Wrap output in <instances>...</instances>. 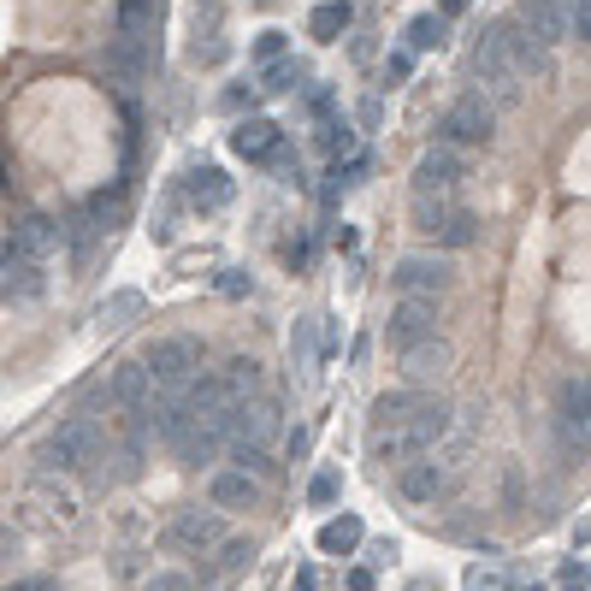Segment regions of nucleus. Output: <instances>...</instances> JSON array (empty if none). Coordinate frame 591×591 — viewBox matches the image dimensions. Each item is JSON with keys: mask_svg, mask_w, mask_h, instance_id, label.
Listing matches in <instances>:
<instances>
[{"mask_svg": "<svg viewBox=\"0 0 591 591\" xmlns=\"http://www.w3.org/2000/svg\"><path fill=\"white\" fill-rule=\"evenodd\" d=\"M450 426H456V408L438 396V402H432L420 420L373 432V438H367V450H373V461H385V467H408V461H420L426 450H438V444L450 438Z\"/></svg>", "mask_w": 591, "mask_h": 591, "instance_id": "nucleus-1", "label": "nucleus"}, {"mask_svg": "<svg viewBox=\"0 0 591 591\" xmlns=\"http://www.w3.org/2000/svg\"><path fill=\"white\" fill-rule=\"evenodd\" d=\"M101 456H107V438H101V426L89 414H71V420H60L42 438V461L60 467V473H83V467H95Z\"/></svg>", "mask_w": 591, "mask_h": 591, "instance_id": "nucleus-2", "label": "nucleus"}, {"mask_svg": "<svg viewBox=\"0 0 591 591\" xmlns=\"http://www.w3.org/2000/svg\"><path fill=\"white\" fill-rule=\"evenodd\" d=\"M142 361H148L154 385H160V391H172V396L190 391V385L201 379V343H196V337H160Z\"/></svg>", "mask_w": 591, "mask_h": 591, "instance_id": "nucleus-3", "label": "nucleus"}, {"mask_svg": "<svg viewBox=\"0 0 591 591\" xmlns=\"http://www.w3.org/2000/svg\"><path fill=\"white\" fill-rule=\"evenodd\" d=\"M491 131H497V101H485L479 89L461 95V101H450V113H444V125H438V136H444L450 148H485Z\"/></svg>", "mask_w": 591, "mask_h": 591, "instance_id": "nucleus-4", "label": "nucleus"}, {"mask_svg": "<svg viewBox=\"0 0 591 591\" xmlns=\"http://www.w3.org/2000/svg\"><path fill=\"white\" fill-rule=\"evenodd\" d=\"M432 337H438V302L432 296H396L391 320H385V343L396 355H408V349H420Z\"/></svg>", "mask_w": 591, "mask_h": 591, "instance_id": "nucleus-5", "label": "nucleus"}, {"mask_svg": "<svg viewBox=\"0 0 591 591\" xmlns=\"http://www.w3.org/2000/svg\"><path fill=\"white\" fill-rule=\"evenodd\" d=\"M461 178H467L461 148L438 142V148H426V154H420V166H414V201H450V190H456Z\"/></svg>", "mask_w": 591, "mask_h": 591, "instance_id": "nucleus-6", "label": "nucleus"}, {"mask_svg": "<svg viewBox=\"0 0 591 591\" xmlns=\"http://www.w3.org/2000/svg\"><path fill=\"white\" fill-rule=\"evenodd\" d=\"M166 544L184 550V556H207V550L225 544V515L219 509H184V515H172V526H166Z\"/></svg>", "mask_w": 591, "mask_h": 591, "instance_id": "nucleus-7", "label": "nucleus"}, {"mask_svg": "<svg viewBox=\"0 0 591 591\" xmlns=\"http://www.w3.org/2000/svg\"><path fill=\"white\" fill-rule=\"evenodd\" d=\"M391 290L396 296H444L450 290V261L444 255H402L391 266Z\"/></svg>", "mask_w": 591, "mask_h": 591, "instance_id": "nucleus-8", "label": "nucleus"}, {"mask_svg": "<svg viewBox=\"0 0 591 591\" xmlns=\"http://www.w3.org/2000/svg\"><path fill=\"white\" fill-rule=\"evenodd\" d=\"M574 6L580 0H521V30L550 54L562 36H574Z\"/></svg>", "mask_w": 591, "mask_h": 591, "instance_id": "nucleus-9", "label": "nucleus"}, {"mask_svg": "<svg viewBox=\"0 0 591 591\" xmlns=\"http://www.w3.org/2000/svg\"><path fill=\"white\" fill-rule=\"evenodd\" d=\"M261 503V479L243 473V467H213L207 473V509L219 515H237V509H255Z\"/></svg>", "mask_w": 591, "mask_h": 591, "instance_id": "nucleus-10", "label": "nucleus"}, {"mask_svg": "<svg viewBox=\"0 0 591 591\" xmlns=\"http://www.w3.org/2000/svg\"><path fill=\"white\" fill-rule=\"evenodd\" d=\"M60 237H66V231H60L48 213H30V219H18V225L6 231V249L24 255V261H36V266H48L60 255Z\"/></svg>", "mask_w": 591, "mask_h": 591, "instance_id": "nucleus-11", "label": "nucleus"}, {"mask_svg": "<svg viewBox=\"0 0 591 591\" xmlns=\"http://www.w3.org/2000/svg\"><path fill=\"white\" fill-rule=\"evenodd\" d=\"M272 432H278V402L272 396H249V402H237V414H231V444H272Z\"/></svg>", "mask_w": 591, "mask_h": 591, "instance_id": "nucleus-12", "label": "nucleus"}, {"mask_svg": "<svg viewBox=\"0 0 591 591\" xmlns=\"http://www.w3.org/2000/svg\"><path fill=\"white\" fill-rule=\"evenodd\" d=\"M154 373H148V361H119L113 367V379H107V396L119 402V408H131V414H148V402H154Z\"/></svg>", "mask_w": 591, "mask_h": 591, "instance_id": "nucleus-13", "label": "nucleus"}, {"mask_svg": "<svg viewBox=\"0 0 591 591\" xmlns=\"http://www.w3.org/2000/svg\"><path fill=\"white\" fill-rule=\"evenodd\" d=\"M450 343L444 337H432V343H420V349H408L402 355V385H414V391H426V385H438L444 373H450Z\"/></svg>", "mask_w": 591, "mask_h": 591, "instance_id": "nucleus-14", "label": "nucleus"}, {"mask_svg": "<svg viewBox=\"0 0 591 591\" xmlns=\"http://www.w3.org/2000/svg\"><path fill=\"white\" fill-rule=\"evenodd\" d=\"M438 396L432 391H414V385H402V391H385L373 402V432H385V426H408V420H420L426 408H432Z\"/></svg>", "mask_w": 591, "mask_h": 591, "instance_id": "nucleus-15", "label": "nucleus"}, {"mask_svg": "<svg viewBox=\"0 0 591 591\" xmlns=\"http://www.w3.org/2000/svg\"><path fill=\"white\" fill-rule=\"evenodd\" d=\"M107 71L136 89L142 77H148V42H136V36H107Z\"/></svg>", "mask_w": 591, "mask_h": 591, "instance_id": "nucleus-16", "label": "nucleus"}, {"mask_svg": "<svg viewBox=\"0 0 591 591\" xmlns=\"http://www.w3.org/2000/svg\"><path fill=\"white\" fill-rule=\"evenodd\" d=\"M396 491L408 497V503H438V491H444V467L438 461H408V467H396Z\"/></svg>", "mask_w": 591, "mask_h": 591, "instance_id": "nucleus-17", "label": "nucleus"}, {"mask_svg": "<svg viewBox=\"0 0 591 591\" xmlns=\"http://www.w3.org/2000/svg\"><path fill=\"white\" fill-rule=\"evenodd\" d=\"M231 148H237L243 160H272V154L284 148V131H278L272 119H243V125L231 131Z\"/></svg>", "mask_w": 591, "mask_h": 591, "instance_id": "nucleus-18", "label": "nucleus"}, {"mask_svg": "<svg viewBox=\"0 0 591 591\" xmlns=\"http://www.w3.org/2000/svg\"><path fill=\"white\" fill-rule=\"evenodd\" d=\"M0 272H6V302H36L42 290H48V278H42V266L24 261V255H12L6 249V261H0Z\"/></svg>", "mask_w": 591, "mask_h": 591, "instance_id": "nucleus-19", "label": "nucleus"}, {"mask_svg": "<svg viewBox=\"0 0 591 591\" xmlns=\"http://www.w3.org/2000/svg\"><path fill=\"white\" fill-rule=\"evenodd\" d=\"M190 201H196L201 213H219V207L231 201V178H225L219 166H196V172H190Z\"/></svg>", "mask_w": 591, "mask_h": 591, "instance_id": "nucleus-20", "label": "nucleus"}, {"mask_svg": "<svg viewBox=\"0 0 591 591\" xmlns=\"http://www.w3.org/2000/svg\"><path fill=\"white\" fill-rule=\"evenodd\" d=\"M349 24H355V6H349V0H320L314 18H308V36H314V42H337Z\"/></svg>", "mask_w": 591, "mask_h": 591, "instance_id": "nucleus-21", "label": "nucleus"}, {"mask_svg": "<svg viewBox=\"0 0 591 591\" xmlns=\"http://www.w3.org/2000/svg\"><path fill=\"white\" fill-rule=\"evenodd\" d=\"M556 408H562V420H568L580 438H591V379H568L562 396H556Z\"/></svg>", "mask_w": 591, "mask_h": 591, "instance_id": "nucleus-22", "label": "nucleus"}, {"mask_svg": "<svg viewBox=\"0 0 591 591\" xmlns=\"http://www.w3.org/2000/svg\"><path fill=\"white\" fill-rule=\"evenodd\" d=\"M361 538H367L361 515H337V521L320 526V550H326V556H349V550H355Z\"/></svg>", "mask_w": 591, "mask_h": 591, "instance_id": "nucleus-23", "label": "nucleus"}, {"mask_svg": "<svg viewBox=\"0 0 591 591\" xmlns=\"http://www.w3.org/2000/svg\"><path fill=\"white\" fill-rule=\"evenodd\" d=\"M219 379H225V391L237 396V402H249V396L261 391V361H255V355H231Z\"/></svg>", "mask_w": 591, "mask_h": 591, "instance_id": "nucleus-24", "label": "nucleus"}, {"mask_svg": "<svg viewBox=\"0 0 591 591\" xmlns=\"http://www.w3.org/2000/svg\"><path fill=\"white\" fill-rule=\"evenodd\" d=\"M408 42V54H432V48H444V18L438 12H420V18H408V30H402Z\"/></svg>", "mask_w": 591, "mask_h": 591, "instance_id": "nucleus-25", "label": "nucleus"}, {"mask_svg": "<svg viewBox=\"0 0 591 591\" xmlns=\"http://www.w3.org/2000/svg\"><path fill=\"white\" fill-rule=\"evenodd\" d=\"M432 237H438L444 249H467V243H479V213L456 207V213H450V219H444V225H438Z\"/></svg>", "mask_w": 591, "mask_h": 591, "instance_id": "nucleus-26", "label": "nucleus"}, {"mask_svg": "<svg viewBox=\"0 0 591 591\" xmlns=\"http://www.w3.org/2000/svg\"><path fill=\"white\" fill-rule=\"evenodd\" d=\"M119 36H136V42L154 36V0H119Z\"/></svg>", "mask_w": 591, "mask_h": 591, "instance_id": "nucleus-27", "label": "nucleus"}, {"mask_svg": "<svg viewBox=\"0 0 591 591\" xmlns=\"http://www.w3.org/2000/svg\"><path fill=\"white\" fill-rule=\"evenodd\" d=\"M136 314H142V290H113L101 302V326H131Z\"/></svg>", "mask_w": 591, "mask_h": 591, "instance_id": "nucleus-28", "label": "nucleus"}, {"mask_svg": "<svg viewBox=\"0 0 591 591\" xmlns=\"http://www.w3.org/2000/svg\"><path fill=\"white\" fill-rule=\"evenodd\" d=\"M290 355H296V367H302V373H314V355H320V343H314V320H296V331H290Z\"/></svg>", "mask_w": 591, "mask_h": 591, "instance_id": "nucleus-29", "label": "nucleus"}, {"mask_svg": "<svg viewBox=\"0 0 591 591\" xmlns=\"http://www.w3.org/2000/svg\"><path fill=\"white\" fill-rule=\"evenodd\" d=\"M231 461H237L243 473H255V479H266V473H272V456H266L261 444H231Z\"/></svg>", "mask_w": 591, "mask_h": 591, "instance_id": "nucleus-30", "label": "nucleus"}, {"mask_svg": "<svg viewBox=\"0 0 591 591\" xmlns=\"http://www.w3.org/2000/svg\"><path fill=\"white\" fill-rule=\"evenodd\" d=\"M142 591H196V574H184V568H160V574H148Z\"/></svg>", "mask_w": 591, "mask_h": 591, "instance_id": "nucleus-31", "label": "nucleus"}, {"mask_svg": "<svg viewBox=\"0 0 591 591\" xmlns=\"http://www.w3.org/2000/svg\"><path fill=\"white\" fill-rule=\"evenodd\" d=\"M249 556H255V544H249V538H225V544H219V574H237Z\"/></svg>", "mask_w": 591, "mask_h": 591, "instance_id": "nucleus-32", "label": "nucleus"}, {"mask_svg": "<svg viewBox=\"0 0 591 591\" xmlns=\"http://www.w3.org/2000/svg\"><path fill=\"white\" fill-rule=\"evenodd\" d=\"M290 83H302V66H296V60H278V66L261 71V89H272V95H278V89H290Z\"/></svg>", "mask_w": 591, "mask_h": 591, "instance_id": "nucleus-33", "label": "nucleus"}, {"mask_svg": "<svg viewBox=\"0 0 591 591\" xmlns=\"http://www.w3.org/2000/svg\"><path fill=\"white\" fill-rule=\"evenodd\" d=\"M408 77H414V54H408V48H391V54H385V83H408Z\"/></svg>", "mask_w": 591, "mask_h": 591, "instance_id": "nucleus-34", "label": "nucleus"}, {"mask_svg": "<svg viewBox=\"0 0 591 591\" xmlns=\"http://www.w3.org/2000/svg\"><path fill=\"white\" fill-rule=\"evenodd\" d=\"M337 491H343V485H337V473H314V485H308V503H314V509H326V503H337Z\"/></svg>", "mask_w": 591, "mask_h": 591, "instance_id": "nucleus-35", "label": "nucleus"}, {"mask_svg": "<svg viewBox=\"0 0 591 591\" xmlns=\"http://www.w3.org/2000/svg\"><path fill=\"white\" fill-rule=\"evenodd\" d=\"M320 142H326L331 154H349V160H355V131H349L343 119H331V125H326V136H320Z\"/></svg>", "mask_w": 591, "mask_h": 591, "instance_id": "nucleus-36", "label": "nucleus"}, {"mask_svg": "<svg viewBox=\"0 0 591 591\" xmlns=\"http://www.w3.org/2000/svg\"><path fill=\"white\" fill-rule=\"evenodd\" d=\"M255 54H261L266 66H278V60H284V30H266L261 42H255Z\"/></svg>", "mask_w": 591, "mask_h": 591, "instance_id": "nucleus-37", "label": "nucleus"}, {"mask_svg": "<svg viewBox=\"0 0 591 591\" xmlns=\"http://www.w3.org/2000/svg\"><path fill=\"white\" fill-rule=\"evenodd\" d=\"M562 591H591V568H580V562L562 568Z\"/></svg>", "mask_w": 591, "mask_h": 591, "instance_id": "nucleus-38", "label": "nucleus"}, {"mask_svg": "<svg viewBox=\"0 0 591 591\" xmlns=\"http://www.w3.org/2000/svg\"><path fill=\"white\" fill-rule=\"evenodd\" d=\"M574 36L591 48V0H580V6H574Z\"/></svg>", "mask_w": 591, "mask_h": 591, "instance_id": "nucleus-39", "label": "nucleus"}, {"mask_svg": "<svg viewBox=\"0 0 591 591\" xmlns=\"http://www.w3.org/2000/svg\"><path fill=\"white\" fill-rule=\"evenodd\" d=\"M379 580H373V568H349V591H373Z\"/></svg>", "mask_w": 591, "mask_h": 591, "instance_id": "nucleus-40", "label": "nucleus"}, {"mask_svg": "<svg viewBox=\"0 0 591 591\" xmlns=\"http://www.w3.org/2000/svg\"><path fill=\"white\" fill-rule=\"evenodd\" d=\"M314 586H320V574H314V568H302V574H296V586H290V591H314Z\"/></svg>", "mask_w": 591, "mask_h": 591, "instance_id": "nucleus-41", "label": "nucleus"}, {"mask_svg": "<svg viewBox=\"0 0 591 591\" xmlns=\"http://www.w3.org/2000/svg\"><path fill=\"white\" fill-rule=\"evenodd\" d=\"M6 591H54V586H48V580H12Z\"/></svg>", "mask_w": 591, "mask_h": 591, "instance_id": "nucleus-42", "label": "nucleus"}]
</instances>
